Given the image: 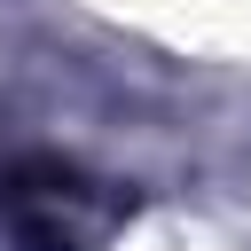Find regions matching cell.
Wrapping results in <instances>:
<instances>
[{
	"label": "cell",
	"mask_w": 251,
	"mask_h": 251,
	"mask_svg": "<svg viewBox=\"0 0 251 251\" xmlns=\"http://www.w3.org/2000/svg\"><path fill=\"white\" fill-rule=\"evenodd\" d=\"M118 212H126V196L86 180L63 157H8L0 165V243L8 251H94V235Z\"/></svg>",
	"instance_id": "6da1fadb"
}]
</instances>
